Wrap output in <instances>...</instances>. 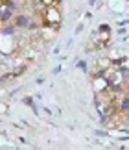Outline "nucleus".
<instances>
[{"label":"nucleus","instance_id":"obj_1","mask_svg":"<svg viewBox=\"0 0 129 150\" xmlns=\"http://www.w3.org/2000/svg\"><path fill=\"white\" fill-rule=\"evenodd\" d=\"M41 19H43V24L46 28H52V30H59L61 22H63V17H61V11H59V6H46L41 13Z\"/></svg>","mask_w":129,"mask_h":150},{"label":"nucleus","instance_id":"obj_2","mask_svg":"<svg viewBox=\"0 0 129 150\" xmlns=\"http://www.w3.org/2000/svg\"><path fill=\"white\" fill-rule=\"evenodd\" d=\"M13 17H15L13 4H11L9 0H4V2L0 4V19H2V22H9Z\"/></svg>","mask_w":129,"mask_h":150},{"label":"nucleus","instance_id":"obj_3","mask_svg":"<svg viewBox=\"0 0 129 150\" xmlns=\"http://www.w3.org/2000/svg\"><path fill=\"white\" fill-rule=\"evenodd\" d=\"M92 87H94L96 93H105V91H109V80L103 74L92 76Z\"/></svg>","mask_w":129,"mask_h":150},{"label":"nucleus","instance_id":"obj_4","mask_svg":"<svg viewBox=\"0 0 129 150\" xmlns=\"http://www.w3.org/2000/svg\"><path fill=\"white\" fill-rule=\"evenodd\" d=\"M15 28H24V30H28V26H30V19L24 15V13H19L15 17Z\"/></svg>","mask_w":129,"mask_h":150},{"label":"nucleus","instance_id":"obj_5","mask_svg":"<svg viewBox=\"0 0 129 150\" xmlns=\"http://www.w3.org/2000/svg\"><path fill=\"white\" fill-rule=\"evenodd\" d=\"M111 65H113V61H111L107 56L100 57V59L96 61V69H100V71H105V69H107V67H111Z\"/></svg>","mask_w":129,"mask_h":150},{"label":"nucleus","instance_id":"obj_6","mask_svg":"<svg viewBox=\"0 0 129 150\" xmlns=\"http://www.w3.org/2000/svg\"><path fill=\"white\" fill-rule=\"evenodd\" d=\"M24 104H26V106H30V108H33V111L37 113V108H35V104H33V98H32V96H26V98H24Z\"/></svg>","mask_w":129,"mask_h":150},{"label":"nucleus","instance_id":"obj_7","mask_svg":"<svg viewBox=\"0 0 129 150\" xmlns=\"http://www.w3.org/2000/svg\"><path fill=\"white\" fill-rule=\"evenodd\" d=\"M78 69H81L83 72H87V63L85 61H78Z\"/></svg>","mask_w":129,"mask_h":150},{"label":"nucleus","instance_id":"obj_8","mask_svg":"<svg viewBox=\"0 0 129 150\" xmlns=\"http://www.w3.org/2000/svg\"><path fill=\"white\" fill-rule=\"evenodd\" d=\"M98 30H111V26H109V24H100Z\"/></svg>","mask_w":129,"mask_h":150},{"label":"nucleus","instance_id":"obj_9","mask_svg":"<svg viewBox=\"0 0 129 150\" xmlns=\"http://www.w3.org/2000/svg\"><path fill=\"white\" fill-rule=\"evenodd\" d=\"M89 4H90V6H94V4H96V0H89Z\"/></svg>","mask_w":129,"mask_h":150},{"label":"nucleus","instance_id":"obj_10","mask_svg":"<svg viewBox=\"0 0 129 150\" xmlns=\"http://www.w3.org/2000/svg\"><path fill=\"white\" fill-rule=\"evenodd\" d=\"M0 24H2V19H0Z\"/></svg>","mask_w":129,"mask_h":150},{"label":"nucleus","instance_id":"obj_11","mask_svg":"<svg viewBox=\"0 0 129 150\" xmlns=\"http://www.w3.org/2000/svg\"><path fill=\"white\" fill-rule=\"evenodd\" d=\"M2 2H4V0H0V4H2Z\"/></svg>","mask_w":129,"mask_h":150},{"label":"nucleus","instance_id":"obj_12","mask_svg":"<svg viewBox=\"0 0 129 150\" xmlns=\"http://www.w3.org/2000/svg\"><path fill=\"white\" fill-rule=\"evenodd\" d=\"M127 2H129V0H127Z\"/></svg>","mask_w":129,"mask_h":150}]
</instances>
